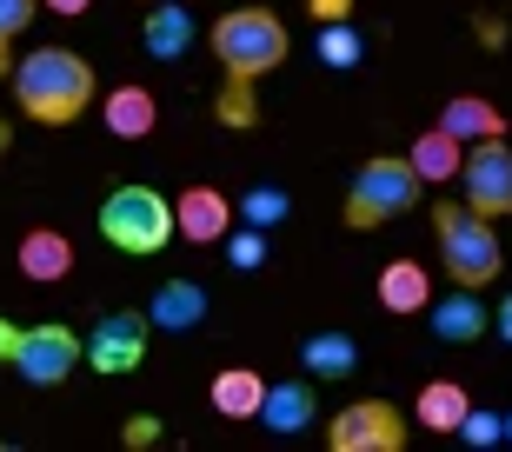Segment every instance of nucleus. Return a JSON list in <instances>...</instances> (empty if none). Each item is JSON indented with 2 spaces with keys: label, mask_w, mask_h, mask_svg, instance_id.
Instances as JSON below:
<instances>
[{
  "label": "nucleus",
  "mask_w": 512,
  "mask_h": 452,
  "mask_svg": "<svg viewBox=\"0 0 512 452\" xmlns=\"http://www.w3.org/2000/svg\"><path fill=\"white\" fill-rule=\"evenodd\" d=\"M94 94H100V80L74 47H34L14 67V100L40 127H74L80 113L94 107Z\"/></svg>",
  "instance_id": "f257e3e1"
},
{
  "label": "nucleus",
  "mask_w": 512,
  "mask_h": 452,
  "mask_svg": "<svg viewBox=\"0 0 512 452\" xmlns=\"http://www.w3.org/2000/svg\"><path fill=\"white\" fill-rule=\"evenodd\" d=\"M213 54H220V67H227L233 87H253L260 74H273L286 54H293V40H286V20L273 14V7H233V14H220L207 27Z\"/></svg>",
  "instance_id": "f03ea898"
},
{
  "label": "nucleus",
  "mask_w": 512,
  "mask_h": 452,
  "mask_svg": "<svg viewBox=\"0 0 512 452\" xmlns=\"http://www.w3.org/2000/svg\"><path fill=\"white\" fill-rule=\"evenodd\" d=\"M419 193H426V180L413 173L406 153H373V160L353 173V187H346V226H353V233H373V226L413 213Z\"/></svg>",
  "instance_id": "7ed1b4c3"
},
{
  "label": "nucleus",
  "mask_w": 512,
  "mask_h": 452,
  "mask_svg": "<svg viewBox=\"0 0 512 452\" xmlns=\"http://www.w3.org/2000/svg\"><path fill=\"white\" fill-rule=\"evenodd\" d=\"M433 233H439V260L459 286H493L506 273V253H499V233L486 213L459 207V200H439L433 207Z\"/></svg>",
  "instance_id": "20e7f679"
},
{
  "label": "nucleus",
  "mask_w": 512,
  "mask_h": 452,
  "mask_svg": "<svg viewBox=\"0 0 512 452\" xmlns=\"http://www.w3.org/2000/svg\"><path fill=\"white\" fill-rule=\"evenodd\" d=\"M100 240L120 246V253H133V260L160 253V246L173 240L167 193H153V187H114V193H107V207H100Z\"/></svg>",
  "instance_id": "39448f33"
},
{
  "label": "nucleus",
  "mask_w": 512,
  "mask_h": 452,
  "mask_svg": "<svg viewBox=\"0 0 512 452\" xmlns=\"http://www.w3.org/2000/svg\"><path fill=\"white\" fill-rule=\"evenodd\" d=\"M326 446L333 452H399L406 446V413H399L393 399H353V406L333 413Z\"/></svg>",
  "instance_id": "423d86ee"
},
{
  "label": "nucleus",
  "mask_w": 512,
  "mask_h": 452,
  "mask_svg": "<svg viewBox=\"0 0 512 452\" xmlns=\"http://www.w3.org/2000/svg\"><path fill=\"white\" fill-rule=\"evenodd\" d=\"M459 187H466V207L486 213V220L512 213V147H506V133L466 147V160H459Z\"/></svg>",
  "instance_id": "0eeeda50"
},
{
  "label": "nucleus",
  "mask_w": 512,
  "mask_h": 452,
  "mask_svg": "<svg viewBox=\"0 0 512 452\" xmlns=\"http://www.w3.org/2000/svg\"><path fill=\"white\" fill-rule=\"evenodd\" d=\"M80 359H87V339L74 333V326H20V353H14V373L27 379V386H60V379L74 373Z\"/></svg>",
  "instance_id": "6e6552de"
},
{
  "label": "nucleus",
  "mask_w": 512,
  "mask_h": 452,
  "mask_svg": "<svg viewBox=\"0 0 512 452\" xmlns=\"http://www.w3.org/2000/svg\"><path fill=\"white\" fill-rule=\"evenodd\" d=\"M147 359V313H100L87 333V366L94 373H133Z\"/></svg>",
  "instance_id": "1a4fd4ad"
},
{
  "label": "nucleus",
  "mask_w": 512,
  "mask_h": 452,
  "mask_svg": "<svg viewBox=\"0 0 512 452\" xmlns=\"http://www.w3.org/2000/svg\"><path fill=\"white\" fill-rule=\"evenodd\" d=\"M173 233L193 246H220L233 233V207L220 187H187L180 200H173Z\"/></svg>",
  "instance_id": "9d476101"
},
{
  "label": "nucleus",
  "mask_w": 512,
  "mask_h": 452,
  "mask_svg": "<svg viewBox=\"0 0 512 452\" xmlns=\"http://www.w3.org/2000/svg\"><path fill=\"white\" fill-rule=\"evenodd\" d=\"M20 273L34 286H54L74 273V240L67 233H54V226H34L27 240H20Z\"/></svg>",
  "instance_id": "9b49d317"
},
{
  "label": "nucleus",
  "mask_w": 512,
  "mask_h": 452,
  "mask_svg": "<svg viewBox=\"0 0 512 452\" xmlns=\"http://www.w3.org/2000/svg\"><path fill=\"white\" fill-rule=\"evenodd\" d=\"M433 333L446 339V346H473V339H486V300H479V286H459V293L433 300Z\"/></svg>",
  "instance_id": "f8f14e48"
},
{
  "label": "nucleus",
  "mask_w": 512,
  "mask_h": 452,
  "mask_svg": "<svg viewBox=\"0 0 512 452\" xmlns=\"http://www.w3.org/2000/svg\"><path fill=\"white\" fill-rule=\"evenodd\" d=\"M207 320V293H200V280H167L153 286V306H147V326H160V333H187V326Z\"/></svg>",
  "instance_id": "ddd939ff"
},
{
  "label": "nucleus",
  "mask_w": 512,
  "mask_h": 452,
  "mask_svg": "<svg viewBox=\"0 0 512 452\" xmlns=\"http://www.w3.org/2000/svg\"><path fill=\"white\" fill-rule=\"evenodd\" d=\"M260 419L273 433H306L313 419H320V393L306 386V379H286V386H266L260 399Z\"/></svg>",
  "instance_id": "4468645a"
},
{
  "label": "nucleus",
  "mask_w": 512,
  "mask_h": 452,
  "mask_svg": "<svg viewBox=\"0 0 512 452\" xmlns=\"http://www.w3.org/2000/svg\"><path fill=\"white\" fill-rule=\"evenodd\" d=\"M439 127L473 147V140H493V133H506V113H499L493 100H479V94H453V100H446V113H439Z\"/></svg>",
  "instance_id": "2eb2a0df"
},
{
  "label": "nucleus",
  "mask_w": 512,
  "mask_h": 452,
  "mask_svg": "<svg viewBox=\"0 0 512 452\" xmlns=\"http://www.w3.org/2000/svg\"><path fill=\"white\" fill-rule=\"evenodd\" d=\"M380 306L386 313H426L433 306V280H426V266L419 260H393L380 273Z\"/></svg>",
  "instance_id": "dca6fc26"
},
{
  "label": "nucleus",
  "mask_w": 512,
  "mask_h": 452,
  "mask_svg": "<svg viewBox=\"0 0 512 452\" xmlns=\"http://www.w3.org/2000/svg\"><path fill=\"white\" fill-rule=\"evenodd\" d=\"M406 160H413V173L426 180V187H439V180H453V173H459V160H466V140H453L446 127H426V133L413 140V153H406Z\"/></svg>",
  "instance_id": "f3484780"
},
{
  "label": "nucleus",
  "mask_w": 512,
  "mask_h": 452,
  "mask_svg": "<svg viewBox=\"0 0 512 452\" xmlns=\"http://www.w3.org/2000/svg\"><path fill=\"white\" fill-rule=\"evenodd\" d=\"M100 113H107V133H114V140H147L153 120H160V107H153L147 87H114Z\"/></svg>",
  "instance_id": "a211bd4d"
},
{
  "label": "nucleus",
  "mask_w": 512,
  "mask_h": 452,
  "mask_svg": "<svg viewBox=\"0 0 512 452\" xmlns=\"http://www.w3.org/2000/svg\"><path fill=\"white\" fill-rule=\"evenodd\" d=\"M466 406H473V399H466V386H459V379H426V386H419V399H413V413H419V426H426V433H453L459 419H466Z\"/></svg>",
  "instance_id": "6ab92c4d"
},
{
  "label": "nucleus",
  "mask_w": 512,
  "mask_h": 452,
  "mask_svg": "<svg viewBox=\"0 0 512 452\" xmlns=\"http://www.w3.org/2000/svg\"><path fill=\"white\" fill-rule=\"evenodd\" d=\"M213 413L220 419H260V399H266V379L247 373V366H227V373L213 379Z\"/></svg>",
  "instance_id": "aec40b11"
},
{
  "label": "nucleus",
  "mask_w": 512,
  "mask_h": 452,
  "mask_svg": "<svg viewBox=\"0 0 512 452\" xmlns=\"http://www.w3.org/2000/svg\"><path fill=\"white\" fill-rule=\"evenodd\" d=\"M147 54L153 60H180L187 54V40H193V20H187V7L180 0H153V14H147Z\"/></svg>",
  "instance_id": "412c9836"
},
{
  "label": "nucleus",
  "mask_w": 512,
  "mask_h": 452,
  "mask_svg": "<svg viewBox=\"0 0 512 452\" xmlns=\"http://www.w3.org/2000/svg\"><path fill=\"white\" fill-rule=\"evenodd\" d=\"M300 359H306V373H313V379H346L353 366H360V353H353V339H346V333H313L300 346Z\"/></svg>",
  "instance_id": "4be33fe9"
},
{
  "label": "nucleus",
  "mask_w": 512,
  "mask_h": 452,
  "mask_svg": "<svg viewBox=\"0 0 512 452\" xmlns=\"http://www.w3.org/2000/svg\"><path fill=\"white\" fill-rule=\"evenodd\" d=\"M360 34L346 27V20H320V60L326 67H360Z\"/></svg>",
  "instance_id": "5701e85b"
},
{
  "label": "nucleus",
  "mask_w": 512,
  "mask_h": 452,
  "mask_svg": "<svg viewBox=\"0 0 512 452\" xmlns=\"http://www.w3.org/2000/svg\"><path fill=\"white\" fill-rule=\"evenodd\" d=\"M34 14H40V0H0V74H7V47L34 27Z\"/></svg>",
  "instance_id": "b1692460"
},
{
  "label": "nucleus",
  "mask_w": 512,
  "mask_h": 452,
  "mask_svg": "<svg viewBox=\"0 0 512 452\" xmlns=\"http://www.w3.org/2000/svg\"><path fill=\"white\" fill-rule=\"evenodd\" d=\"M453 433L466 439V446H499V439H506V426H499L493 413H473V406H466V419H459Z\"/></svg>",
  "instance_id": "393cba45"
},
{
  "label": "nucleus",
  "mask_w": 512,
  "mask_h": 452,
  "mask_svg": "<svg viewBox=\"0 0 512 452\" xmlns=\"http://www.w3.org/2000/svg\"><path fill=\"white\" fill-rule=\"evenodd\" d=\"M220 246H227V253H233V266H247V273H253V266L266 260V240H260V226H247V233H227Z\"/></svg>",
  "instance_id": "a878e982"
},
{
  "label": "nucleus",
  "mask_w": 512,
  "mask_h": 452,
  "mask_svg": "<svg viewBox=\"0 0 512 452\" xmlns=\"http://www.w3.org/2000/svg\"><path fill=\"white\" fill-rule=\"evenodd\" d=\"M220 120H227V127H253V87H233V80H227V94H220Z\"/></svg>",
  "instance_id": "bb28decb"
},
{
  "label": "nucleus",
  "mask_w": 512,
  "mask_h": 452,
  "mask_svg": "<svg viewBox=\"0 0 512 452\" xmlns=\"http://www.w3.org/2000/svg\"><path fill=\"white\" fill-rule=\"evenodd\" d=\"M247 220H253V226H273V220H286V193L260 187V193L247 200Z\"/></svg>",
  "instance_id": "cd10ccee"
},
{
  "label": "nucleus",
  "mask_w": 512,
  "mask_h": 452,
  "mask_svg": "<svg viewBox=\"0 0 512 452\" xmlns=\"http://www.w3.org/2000/svg\"><path fill=\"white\" fill-rule=\"evenodd\" d=\"M306 14H313V20H346V14H353V0H306Z\"/></svg>",
  "instance_id": "c85d7f7f"
},
{
  "label": "nucleus",
  "mask_w": 512,
  "mask_h": 452,
  "mask_svg": "<svg viewBox=\"0 0 512 452\" xmlns=\"http://www.w3.org/2000/svg\"><path fill=\"white\" fill-rule=\"evenodd\" d=\"M14 353H20V326L0 320V366H14Z\"/></svg>",
  "instance_id": "c756f323"
},
{
  "label": "nucleus",
  "mask_w": 512,
  "mask_h": 452,
  "mask_svg": "<svg viewBox=\"0 0 512 452\" xmlns=\"http://www.w3.org/2000/svg\"><path fill=\"white\" fill-rule=\"evenodd\" d=\"M493 333H499V339H506V346H512V293H506V300H499V313H493Z\"/></svg>",
  "instance_id": "7c9ffc66"
},
{
  "label": "nucleus",
  "mask_w": 512,
  "mask_h": 452,
  "mask_svg": "<svg viewBox=\"0 0 512 452\" xmlns=\"http://www.w3.org/2000/svg\"><path fill=\"white\" fill-rule=\"evenodd\" d=\"M40 7H54V14H87L94 0H40Z\"/></svg>",
  "instance_id": "2f4dec72"
},
{
  "label": "nucleus",
  "mask_w": 512,
  "mask_h": 452,
  "mask_svg": "<svg viewBox=\"0 0 512 452\" xmlns=\"http://www.w3.org/2000/svg\"><path fill=\"white\" fill-rule=\"evenodd\" d=\"M7 147H14V127H7V120H0V160H7Z\"/></svg>",
  "instance_id": "473e14b6"
},
{
  "label": "nucleus",
  "mask_w": 512,
  "mask_h": 452,
  "mask_svg": "<svg viewBox=\"0 0 512 452\" xmlns=\"http://www.w3.org/2000/svg\"><path fill=\"white\" fill-rule=\"evenodd\" d=\"M506 446H512V419H506Z\"/></svg>",
  "instance_id": "72a5a7b5"
}]
</instances>
